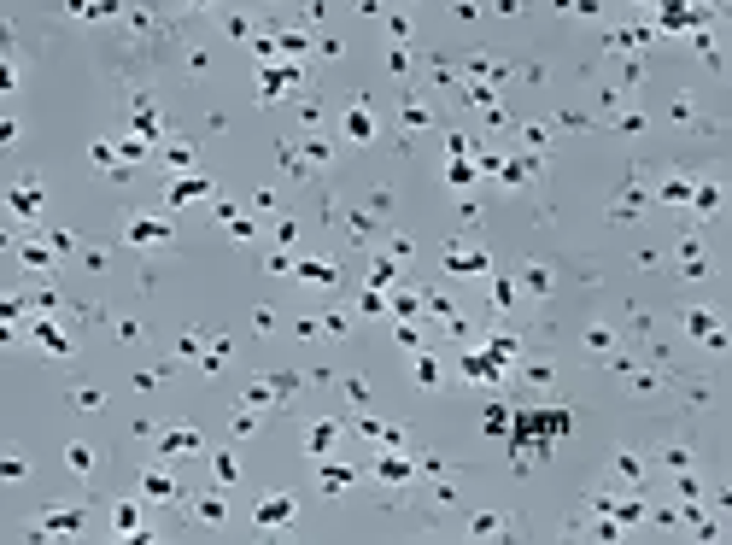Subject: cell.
I'll list each match as a JSON object with an SVG mask.
<instances>
[{
    "mask_svg": "<svg viewBox=\"0 0 732 545\" xmlns=\"http://www.w3.org/2000/svg\"><path fill=\"white\" fill-rule=\"evenodd\" d=\"M76 527H82V522L71 516V510H53V516H47V534H76Z\"/></svg>",
    "mask_w": 732,
    "mask_h": 545,
    "instance_id": "cell-3",
    "label": "cell"
},
{
    "mask_svg": "<svg viewBox=\"0 0 732 545\" xmlns=\"http://www.w3.org/2000/svg\"><path fill=\"white\" fill-rule=\"evenodd\" d=\"M118 534H135V504H118Z\"/></svg>",
    "mask_w": 732,
    "mask_h": 545,
    "instance_id": "cell-8",
    "label": "cell"
},
{
    "mask_svg": "<svg viewBox=\"0 0 732 545\" xmlns=\"http://www.w3.org/2000/svg\"><path fill=\"white\" fill-rule=\"evenodd\" d=\"M287 516H293V499H264V504H258V522H264V527H281Z\"/></svg>",
    "mask_w": 732,
    "mask_h": 545,
    "instance_id": "cell-1",
    "label": "cell"
},
{
    "mask_svg": "<svg viewBox=\"0 0 732 545\" xmlns=\"http://www.w3.org/2000/svg\"><path fill=\"white\" fill-rule=\"evenodd\" d=\"M0 481H24V457H0Z\"/></svg>",
    "mask_w": 732,
    "mask_h": 545,
    "instance_id": "cell-6",
    "label": "cell"
},
{
    "mask_svg": "<svg viewBox=\"0 0 732 545\" xmlns=\"http://www.w3.org/2000/svg\"><path fill=\"white\" fill-rule=\"evenodd\" d=\"M381 475H387V481H405L410 464H405V457H387V464H381Z\"/></svg>",
    "mask_w": 732,
    "mask_h": 545,
    "instance_id": "cell-7",
    "label": "cell"
},
{
    "mask_svg": "<svg viewBox=\"0 0 732 545\" xmlns=\"http://www.w3.org/2000/svg\"><path fill=\"white\" fill-rule=\"evenodd\" d=\"M147 492H153V499H170V492H176V481H170V475H158V469H153V475H147Z\"/></svg>",
    "mask_w": 732,
    "mask_h": 545,
    "instance_id": "cell-4",
    "label": "cell"
},
{
    "mask_svg": "<svg viewBox=\"0 0 732 545\" xmlns=\"http://www.w3.org/2000/svg\"><path fill=\"white\" fill-rule=\"evenodd\" d=\"M6 88H12V71H6V65H0V94H6Z\"/></svg>",
    "mask_w": 732,
    "mask_h": 545,
    "instance_id": "cell-9",
    "label": "cell"
},
{
    "mask_svg": "<svg viewBox=\"0 0 732 545\" xmlns=\"http://www.w3.org/2000/svg\"><path fill=\"white\" fill-rule=\"evenodd\" d=\"M65 457H71V469H76V475H88V464H94V452H88V445H71Z\"/></svg>",
    "mask_w": 732,
    "mask_h": 545,
    "instance_id": "cell-5",
    "label": "cell"
},
{
    "mask_svg": "<svg viewBox=\"0 0 732 545\" xmlns=\"http://www.w3.org/2000/svg\"><path fill=\"white\" fill-rule=\"evenodd\" d=\"M129 241H135V246H153V241H164V223H153V217H141L135 229H129Z\"/></svg>",
    "mask_w": 732,
    "mask_h": 545,
    "instance_id": "cell-2",
    "label": "cell"
}]
</instances>
